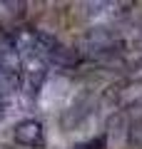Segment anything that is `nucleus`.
<instances>
[{"mask_svg": "<svg viewBox=\"0 0 142 149\" xmlns=\"http://www.w3.org/2000/svg\"><path fill=\"white\" fill-rule=\"evenodd\" d=\"M102 144H105V139L100 137V139H97V142H90V144H85V147H80V149H100Z\"/></svg>", "mask_w": 142, "mask_h": 149, "instance_id": "obj_3", "label": "nucleus"}, {"mask_svg": "<svg viewBox=\"0 0 142 149\" xmlns=\"http://www.w3.org/2000/svg\"><path fill=\"white\" fill-rule=\"evenodd\" d=\"M13 137H15L18 144L35 149V147L42 144V127H40V122H35V119H22V122L15 124Z\"/></svg>", "mask_w": 142, "mask_h": 149, "instance_id": "obj_1", "label": "nucleus"}, {"mask_svg": "<svg viewBox=\"0 0 142 149\" xmlns=\"http://www.w3.org/2000/svg\"><path fill=\"white\" fill-rule=\"evenodd\" d=\"M127 147L130 149H142V119H135L127 132Z\"/></svg>", "mask_w": 142, "mask_h": 149, "instance_id": "obj_2", "label": "nucleus"}]
</instances>
